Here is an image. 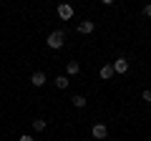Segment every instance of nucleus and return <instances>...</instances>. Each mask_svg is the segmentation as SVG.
I'll return each mask as SVG.
<instances>
[{"label": "nucleus", "mask_w": 151, "mask_h": 141, "mask_svg": "<svg viewBox=\"0 0 151 141\" xmlns=\"http://www.w3.org/2000/svg\"><path fill=\"white\" fill-rule=\"evenodd\" d=\"M55 10H58V18H60V20H70V18H73V8H70L68 3H60Z\"/></svg>", "instance_id": "20e7f679"}, {"label": "nucleus", "mask_w": 151, "mask_h": 141, "mask_svg": "<svg viewBox=\"0 0 151 141\" xmlns=\"http://www.w3.org/2000/svg\"><path fill=\"white\" fill-rule=\"evenodd\" d=\"M111 68H113V73H119V76H124L126 70H129V60H126V58H116V60L111 63Z\"/></svg>", "instance_id": "7ed1b4c3"}, {"label": "nucleus", "mask_w": 151, "mask_h": 141, "mask_svg": "<svg viewBox=\"0 0 151 141\" xmlns=\"http://www.w3.org/2000/svg\"><path fill=\"white\" fill-rule=\"evenodd\" d=\"M98 76L103 78V81H111L116 73H113V68H111V63H106V65H101V70H98Z\"/></svg>", "instance_id": "0eeeda50"}, {"label": "nucleus", "mask_w": 151, "mask_h": 141, "mask_svg": "<svg viewBox=\"0 0 151 141\" xmlns=\"http://www.w3.org/2000/svg\"><path fill=\"white\" fill-rule=\"evenodd\" d=\"M91 136L96 141H103L108 136V129H106V124H93V129H91Z\"/></svg>", "instance_id": "f03ea898"}, {"label": "nucleus", "mask_w": 151, "mask_h": 141, "mask_svg": "<svg viewBox=\"0 0 151 141\" xmlns=\"http://www.w3.org/2000/svg\"><path fill=\"white\" fill-rule=\"evenodd\" d=\"M30 86H35V88L45 86V73H43V70H35V73L30 76Z\"/></svg>", "instance_id": "39448f33"}, {"label": "nucleus", "mask_w": 151, "mask_h": 141, "mask_svg": "<svg viewBox=\"0 0 151 141\" xmlns=\"http://www.w3.org/2000/svg\"><path fill=\"white\" fill-rule=\"evenodd\" d=\"M30 124H33V129H35V131H45V119H33Z\"/></svg>", "instance_id": "9b49d317"}, {"label": "nucleus", "mask_w": 151, "mask_h": 141, "mask_svg": "<svg viewBox=\"0 0 151 141\" xmlns=\"http://www.w3.org/2000/svg\"><path fill=\"white\" fill-rule=\"evenodd\" d=\"M63 43H65V33H63V30H53L48 38H45V45H48V48H53V50L63 48Z\"/></svg>", "instance_id": "f257e3e1"}, {"label": "nucleus", "mask_w": 151, "mask_h": 141, "mask_svg": "<svg viewBox=\"0 0 151 141\" xmlns=\"http://www.w3.org/2000/svg\"><path fill=\"white\" fill-rule=\"evenodd\" d=\"M70 103H73V106H76V109H86V96H81V93H78V96H73V98H70Z\"/></svg>", "instance_id": "1a4fd4ad"}, {"label": "nucleus", "mask_w": 151, "mask_h": 141, "mask_svg": "<svg viewBox=\"0 0 151 141\" xmlns=\"http://www.w3.org/2000/svg\"><path fill=\"white\" fill-rule=\"evenodd\" d=\"M53 83H55V88H60V91H63V88H68V83H70V81H68L65 76H58Z\"/></svg>", "instance_id": "9d476101"}, {"label": "nucleus", "mask_w": 151, "mask_h": 141, "mask_svg": "<svg viewBox=\"0 0 151 141\" xmlns=\"http://www.w3.org/2000/svg\"><path fill=\"white\" fill-rule=\"evenodd\" d=\"M65 73H68V76H78V73H81L78 60H68V63H65Z\"/></svg>", "instance_id": "6e6552de"}, {"label": "nucleus", "mask_w": 151, "mask_h": 141, "mask_svg": "<svg viewBox=\"0 0 151 141\" xmlns=\"http://www.w3.org/2000/svg\"><path fill=\"white\" fill-rule=\"evenodd\" d=\"M141 13H144V18H151V3H149V5H144V10H141Z\"/></svg>", "instance_id": "ddd939ff"}, {"label": "nucleus", "mask_w": 151, "mask_h": 141, "mask_svg": "<svg viewBox=\"0 0 151 141\" xmlns=\"http://www.w3.org/2000/svg\"><path fill=\"white\" fill-rule=\"evenodd\" d=\"M141 101L151 103V88H144V91H141Z\"/></svg>", "instance_id": "f8f14e48"}, {"label": "nucleus", "mask_w": 151, "mask_h": 141, "mask_svg": "<svg viewBox=\"0 0 151 141\" xmlns=\"http://www.w3.org/2000/svg\"><path fill=\"white\" fill-rule=\"evenodd\" d=\"M96 30V23L93 20H81L78 23V33H83V35H88V33H93Z\"/></svg>", "instance_id": "423d86ee"}, {"label": "nucleus", "mask_w": 151, "mask_h": 141, "mask_svg": "<svg viewBox=\"0 0 151 141\" xmlns=\"http://www.w3.org/2000/svg\"><path fill=\"white\" fill-rule=\"evenodd\" d=\"M18 141H35V139H33V136H28V134H23V136H20Z\"/></svg>", "instance_id": "4468645a"}]
</instances>
